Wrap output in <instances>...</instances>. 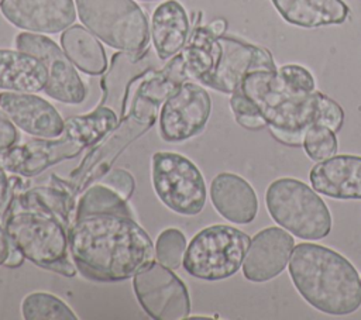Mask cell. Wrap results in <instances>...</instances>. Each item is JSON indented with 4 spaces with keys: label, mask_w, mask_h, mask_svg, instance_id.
<instances>
[{
    "label": "cell",
    "mask_w": 361,
    "mask_h": 320,
    "mask_svg": "<svg viewBox=\"0 0 361 320\" xmlns=\"http://www.w3.org/2000/svg\"><path fill=\"white\" fill-rule=\"evenodd\" d=\"M68 240L78 271L99 282L128 279L155 257L149 235L130 216L102 213L80 217L69 227Z\"/></svg>",
    "instance_id": "1"
},
{
    "label": "cell",
    "mask_w": 361,
    "mask_h": 320,
    "mask_svg": "<svg viewBox=\"0 0 361 320\" xmlns=\"http://www.w3.org/2000/svg\"><path fill=\"white\" fill-rule=\"evenodd\" d=\"M240 89L258 107L271 135L285 145H302L305 133L314 124H323L334 133L343 125L344 111L337 101L317 90L293 92L278 69L250 72Z\"/></svg>",
    "instance_id": "2"
},
{
    "label": "cell",
    "mask_w": 361,
    "mask_h": 320,
    "mask_svg": "<svg viewBox=\"0 0 361 320\" xmlns=\"http://www.w3.org/2000/svg\"><path fill=\"white\" fill-rule=\"evenodd\" d=\"M299 295L316 310L347 316L361 306V278L340 252L313 242L295 244L288 266Z\"/></svg>",
    "instance_id": "3"
},
{
    "label": "cell",
    "mask_w": 361,
    "mask_h": 320,
    "mask_svg": "<svg viewBox=\"0 0 361 320\" xmlns=\"http://www.w3.org/2000/svg\"><path fill=\"white\" fill-rule=\"evenodd\" d=\"M182 56L189 78L230 94L250 72L278 69L268 49L235 37L214 35L209 27L193 28Z\"/></svg>",
    "instance_id": "4"
},
{
    "label": "cell",
    "mask_w": 361,
    "mask_h": 320,
    "mask_svg": "<svg viewBox=\"0 0 361 320\" xmlns=\"http://www.w3.org/2000/svg\"><path fill=\"white\" fill-rule=\"evenodd\" d=\"M117 114L104 106H99L87 114L69 117L59 135L31 140L4 151L3 168L23 176H35L96 144L117 125Z\"/></svg>",
    "instance_id": "5"
},
{
    "label": "cell",
    "mask_w": 361,
    "mask_h": 320,
    "mask_svg": "<svg viewBox=\"0 0 361 320\" xmlns=\"http://www.w3.org/2000/svg\"><path fill=\"white\" fill-rule=\"evenodd\" d=\"M3 227L13 245L35 265L75 276L78 268L72 261L66 227L55 217L37 210H13L3 214Z\"/></svg>",
    "instance_id": "6"
},
{
    "label": "cell",
    "mask_w": 361,
    "mask_h": 320,
    "mask_svg": "<svg viewBox=\"0 0 361 320\" xmlns=\"http://www.w3.org/2000/svg\"><path fill=\"white\" fill-rule=\"evenodd\" d=\"M265 204L276 224L298 238L316 241L331 231V214L319 193L295 178H279L265 192Z\"/></svg>",
    "instance_id": "7"
},
{
    "label": "cell",
    "mask_w": 361,
    "mask_h": 320,
    "mask_svg": "<svg viewBox=\"0 0 361 320\" xmlns=\"http://www.w3.org/2000/svg\"><path fill=\"white\" fill-rule=\"evenodd\" d=\"M251 238L233 226L216 224L200 230L186 245L183 268L203 281H221L241 266Z\"/></svg>",
    "instance_id": "8"
},
{
    "label": "cell",
    "mask_w": 361,
    "mask_h": 320,
    "mask_svg": "<svg viewBox=\"0 0 361 320\" xmlns=\"http://www.w3.org/2000/svg\"><path fill=\"white\" fill-rule=\"evenodd\" d=\"M80 21L111 48L137 52L148 45L149 28L133 0H75Z\"/></svg>",
    "instance_id": "9"
},
{
    "label": "cell",
    "mask_w": 361,
    "mask_h": 320,
    "mask_svg": "<svg viewBox=\"0 0 361 320\" xmlns=\"http://www.w3.org/2000/svg\"><path fill=\"white\" fill-rule=\"evenodd\" d=\"M151 173L154 190L168 209L182 216H196L203 210L206 183L189 158L178 152H155Z\"/></svg>",
    "instance_id": "10"
},
{
    "label": "cell",
    "mask_w": 361,
    "mask_h": 320,
    "mask_svg": "<svg viewBox=\"0 0 361 320\" xmlns=\"http://www.w3.org/2000/svg\"><path fill=\"white\" fill-rule=\"evenodd\" d=\"M135 297L144 312L157 320H182L190 313L186 285L171 268L151 262L133 276Z\"/></svg>",
    "instance_id": "11"
},
{
    "label": "cell",
    "mask_w": 361,
    "mask_h": 320,
    "mask_svg": "<svg viewBox=\"0 0 361 320\" xmlns=\"http://www.w3.org/2000/svg\"><path fill=\"white\" fill-rule=\"evenodd\" d=\"M16 47L20 51L38 58L48 72V82L44 92L62 103L79 104L86 97V87L73 68L72 61L48 37L41 34L21 32L16 37Z\"/></svg>",
    "instance_id": "12"
},
{
    "label": "cell",
    "mask_w": 361,
    "mask_h": 320,
    "mask_svg": "<svg viewBox=\"0 0 361 320\" xmlns=\"http://www.w3.org/2000/svg\"><path fill=\"white\" fill-rule=\"evenodd\" d=\"M212 111V99L204 87L183 82L162 104L159 135L168 142L189 140L206 127Z\"/></svg>",
    "instance_id": "13"
},
{
    "label": "cell",
    "mask_w": 361,
    "mask_h": 320,
    "mask_svg": "<svg viewBox=\"0 0 361 320\" xmlns=\"http://www.w3.org/2000/svg\"><path fill=\"white\" fill-rule=\"evenodd\" d=\"M161 68V59L149 48L137 52H117L103 78V97L99 106L111 109L121 120L131 109L130 90L147 72Z\"/></svg>",
    "instance_id": "14"
},
{
    "label": "cell",
    "mask_w": 361,
    "mask_h": 320,
    "mask_svg": "<svg viewBox=\"0 0 361 320\" xmlns=\"http://www.w3.org/2000/svg\"><path fill=\"white\" fill-rule=\"evenodd\" d=\"M293 247L295 240L285 228H262L251 238L241 268L243 275L257 283L276 278L289 264Z\"/></svg>",
    "instance_id": "15"
},
{
    "label": "cell",
    "mask_w": 361,
    "mask_h": 320,
    "mask_svg": "<svg viewBox=\"0 0 361 320\" xmlns=\"http://www.w3.org/2000/svg\"><path fill=\"white\" fill-rule=\"evenodd\" d=\"M0 10L13 25L47 34L66 30L76 18L73 0H1Z\"/></svg>",
    "instance_id": "16"
},
{
    "label": "cell",
    "mask_w": 361,
    "mask_h": 320,
    "mask_svg": "<svg viewBox=\"0 0 361 320\" xmlns=\"http://www.w3.org/2000/svg\"><path fill=\"white\" fill-rule=\"evenodd\" d=\"M0 107L18 128L39 138L56 137L65 125L61 114L49 101L31 93L3 92Z\"/></svg>",
    "instance_id": "17"
},
{
    "label": "cell",
    "mask_w": 361,
    "mask_h": 320,
    "mask_svg": "<svg viewBox=\"0 0 361 320\" xmlns=\"http://www.w3.org/2000/svg\"><path fill=\"white\" fill-rule=\"evenodd\" d=\"M309 180L327 197L361 200V156L343 154L320 161L310 169Z\"/></svg>",
    "instance_id": "18"
},
{
    "label": "cell",
    "mask_w": 361,
    "mask_h": 320,
    "mask_svg": "<svg viewBox=\"0 0 361 320\" xmlns=\"http://www.w3.org/2000/svg\"><path fill=\"white\" fill-rule=\"evenodd\" d=\"M210 199L217 213L230 223L248 224L258 213L254 187L240 175L221 172L210 183Z\"/></svg>",
    "instance_id": "19"
},
{
    "label": "cell",
    "mask_w": 361,
    "mask_h": 320,
    "mask_svg": "<svg viewBox=\"0 0 361 320\" xmlns=\"http://www.w3.org/2000/svg\"><path fill=\"white\" fill-rule=\"evenodd\" d=\"M151 37L154 51L161 61L179 54L189 38V17L180 3L166 0L154 10Z\"/></svg>",
    "instance_id": "20"
},
{
    "label": "cell",
    "mask_w": 361,
    "mask_h": 320,
    "mask_svg": "<svg viewBox=\"0 0 361 320\" xmlns=\"http://www.w3.org/2000/svg\"><path fill=\"white\" fill-rule=\"evenodd\" d=\"M47 82V68L38 58L20 49H0V89L37 93Z\"/></svg>",
    "instance_id": "21"
},
{
    "label": "cell",
    "mask_w": 361,
    "mask_h": 320,
    "mask_svg": "<svg viewBox=\"0 0 361 320\" xmlns=\"http://www.w3.org/2000/svg\"><path fill=\"white\" fill-rule=\"evenodd\" d=\"M279 16L289 24L317 28L341 24L348 17L343 0H271Z\"/></svg>",
    "instance_id": "22"
},
{
    "label": "cell",
    "mask_w": 361,
    "mask_h": 320,
    "mask_svg": "<svg viewBox=\"0 0 361 320\" xmlns=\"http://www.w3.org/2000/svg\"><path fill=\"white\" fill-rule=\"evenodd\" d=\"M61 44L72 63L87 75H102L107 69L103 45L82 25H72L61 35Z\"/></svg>",
    "instance_id": "23"
},
{
    "label": "cell",
    "mask_w": 361,
    "mask_h": 320,
    "mask_svg": "<svg viewBox=\"0 0 361 320\" xmlns=\"http://www.w3.org/2000/svg\"><path fill=\"white\" fill-rule=\"evenodd\" d=\"M186 78L183 56L182 54H176L164 68L147 72L137 83L133 94L159 106L185 82Z\"/></svg>",
    "instance_id": "24"
},
{
    "label": "cell",
    "mask_w": 361,
    "mask_h": 320,
    "mask_svg": "<svg viewBox=\"0 0 361 320\" xmlns=\"http://www.w3.org/2000/svg\"><path fill=\"white\" fill-rule=\"evenodd\" d=\"M13 202L17 203L20 209L37 210L55 217L66 227V230L73 224L75 204L72 196L58 187H37L27 190Z\"/></svg>",
    "instance_id": "25"
},
{
    "label": "cell",
    "mask_w": 361,
    "mask_h": 320,
    "mask_svg": "<svg viewBox=\"0 0 361 320\" xmlns=\"http://www.w3.org/2000/svg\"><path fill=\"white\" fill-rule=\"evenodd\" d=\"M102 213H111V214H121V216H130L131 209L127 203V199H124L120 193L113 190L111 187L96 183L90 186L83 195L80 196L78 204L75 206V220L90 216V214H102Z\"/></svg>",
    "instance_id": "26"
},
{
    "label": "cell",
    "mask_w": 361,
    "mask_h": 320,
    "mask_svg": "<svg viewBox=\"0 0 361 320\" xmlns=\"http://www.w3.org/2000/svg\"><path fill=\"white\" fill-rule=\"evenodd\" d=\"M25 320H76L78 316L59 297L45 292L27 295L21 303Z\"/></svg>",
    "instance_id": "27"
},
{
    "label": "cell",
    "mask_w": 361,
    "mask_h": 320,
    "mask_svg": "<svg viewBox=\"0 0 361 320\" xmlns=\"http://www.w3.org/2000/svg\"><path fill=\"white\" fill-rule=\"evenodd\" d=\"M302 147L312 161L320 162L336 155L338 142L333 130L323 124H314L305 133Z\"/></svg>",
    "instance_id": "28"
},
{
    "label": "cell",
    "mask_w": 361,
    "mask_h": 320,
    "mask_svg": "<svg viewBox=\"0 0 361 320\" xmlns=\"http://www.w3.org/2000/svg\"><path fill=\"white\" fill-rule=\"evenodd\" d=\"M186 251L185 234L173 227L165 228L159 233L155 244V257L162 265L176 269L183 262Z\"/></svg>",
    "instance_id": "29"
},
{
    "label": "cell",
    "mask_w": 361,
    "mask_h": 320,
    "mask_svg": "<svg viewBox=\"0 0 361 320\" xmlns=\"http://www.w3.org/2000/svg\"><path fill=\"white\" fill-rule=\"evenodd\" d=\"M230 107L233 110L235 121L241 127L247 130H261L267 127V121L258 107L241 92L240 87L231 93Z\"/></svg>",
    "instance_id": "30"
},
{
    "label": "cell",
    "mask_w": 361,
    "mask_h": 320,
    "mask_svg": "<svg viewBox=\"0 0 361 320\" xmlns=\"http://www.w3.org/2000/svg\"><path fill=\"white\" fill-rule=\"evenodd\" d=\"M278 73L285 85L298 93H310L316 90L313 75L303 66L296 63H288L278 68Z\"/></svg>",
    "instance_id": "31"
},
{
    "label": "cell",
    "mask_w": 361,
    "mask_h": 320,
    "mask_svg": "<svg viewBox=\"0 0 361 320\" xmlns=\"http://www.w3.org/2000/svg\"><path fill=\"white\" fill-rule=\"evenodd\" d=\"M99 183H103V185L111 187L113 190L120 193L127 200L131 197L134 187H135L133 175L130 172H127L126 169L110 171L109 173H106L103 178L99 179Z\"/></svg>",
    "instance_id": "32"
},
{
    "label": "cell",
    "mask_w": 361,
    "mask_h": 320,
    "mask_svg": "<svg viewBox=\"0 0 361 320\" xmlns=\"http://www.w3.org/2000/svg\"><path fill=\"white\" fill-rule=\"evenodd\" d=\"M18 142V133L8 116L0 110V151H7Z\"/></svg>",
    "instance_id": "33"
},
{
    "label": "cell",
    "mask_w": 361,
    "mask_h": 320,
    "mask_svg": "<svg viewBox=\"0 0 361 320\" xmlns=\"http://www.w3.org/2000/svg\"><path fill=\"white\" fill-rule=\"evenodd\" d=\"M8 176L6 175V171L3 166H0V217H3L4 211L7 210V199H8Z\"/></svg>",
    "instance_id": "34"
},
{
    "label": "cell",
    "mask_w": 361,
    "mask_h": 320,
    "mask_svg": "<svg viewBox=\"0 0 361 320\" xmlns=\"http://www.w3.org/2000/svg\"><path fill=\"white\" fill-rule=\"evenodd\" d=\"M24 258L25 257L23 255V252L16 245H13L10 242V252H8L3 265L7 266V268H18L24 262Z\"/></svg>",
    "instance_id": "35"
},
{
    "label": "cell",
    "mask_w": 361,
    "mask_h": 320,
    "mask_svg": "<svg viewBox=\"0 0 361 320\" xmlns=\"http://www.w3.org/2000/svg\"><path fill=\"white\" fill-rule=\"evenodd\" d=\"M8 252H10V240L7 237L4 227L0 224V265L4 264Z\"/></svg>",
    "instance_id": "36"
},
{
    "label": "cell",
    "mask_w": 361,
    "mask_h": 320,
    "mask_svg": "<svg viewBox=\"0 0 361 320\" xmlns=\"http://www.w3.org/2000/svg\"><path fill=\"white\" fill-rule=\"evenodd\" d=\"M207 27H209V30H210L214 35H223L224 31H226L227 24H226V21H224L223 18H217V20L212 21Z\"/></svg>",
    "instance_id": "37"
},
{
    "label": "cell",
    "mask_w": 361,
    "mask_h": 320,
    "mask_svg": "<svg viewBox=\"0 0 361 320\" xmlns=\"http://www.w3.org/2000/svg\"><path fill=\"white\" fill-rule=\"evenodd\" d=\"M141 1H154V0H141Z\"/></svg>",
    "instance_id": "38"
}]
</instances>
